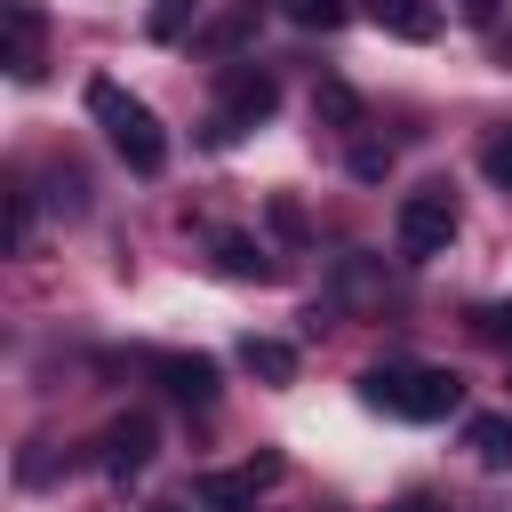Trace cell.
<instances>
[{
	"label": "cell",
	"instance_id": "obj_13",
	"mask_svg": "<svg viewBox=\"0 0 512 512\" xmlns=\"http://www.w3.org/2000/svg\"><path fill=\"white\" fill-rule=\"evenodd\" d=\"M32 224H40V200H32V184L16 176V184H8V248H16V256L32 248Z\"/></svg>",
	"mask_w": 512,
	"mask_h": 512
},
{
	"label": "cell",
	"instance_id": "obj_2",
	"mask_svg": "<svg viewBox=\"0 0 512 512\" xmlns=\"http://www.w3.org/2000/svg\"><path fill=\"white\" fill-rule=\"evenodd\" d=\"M88 112H96V128L112 136V152H120L136 176H160V168H168V136H160V120H152L144 96H128L120 80H88Z\"/></svg>",
	"mask_w": 512,
	"mask_h": 512
},
{
	"label": "cell",
	"instance_id": "obj_23",
	"mask_svg": "<svg viewBox=\"0 0 512 512\" xmlns=\"http://www.w3.org/2000/svg\"><path fill=\"white\" fill-rule=\"evenodd\" d=\"M280 472H288V456H256V464H248V480H256V488H272Z\"/></svg>",
	"mask_w": 512,
	"mask_h": 512
},
{
	"label": "cell",
	"instance_id": "obj_22",
	"mask_svg": "<svg viewBox=\"0 0 512 512\" xmlns=\"http://www.w3.org/2000/svg\"><path fill=\"white\" fill-rule=\"evenodd\" d=\"M272 224H280V232H288V240H304V208H296V200H288V192H280V200H272Z\"/></svg>",
	"mask_w": 512,
	"mask_h": 512
},
{
	"label": "cell",
	"instance_id": "obj_15",
	"mask_svg": "<svg viewBox=\"0 0 512 512\" xmlns=\"http://www.w3.org/2000/svg\"><path fill=\"white\" fill-rule=\"evenodd\" d=\"M312 112H320V120H336V128H360V96H352L344 80H320V96H312Z\"/></svg>",
	"mask_w": 512,
	"mask_h": 512
},
{
	"label": "cell",
	"instance_id": "obj_18",
	"mask_svg": "<svg viewBox=\"0 0 512 512\" xmlns=\"http://www.w3.org/2000/svg\"><path fill=\"white\" fill-rule=\"evenodd\" d=\"M192 16H200V0H152V40H184Z\"/></svg>",
	"mask_w": 512,
	"mask_h": 512
},
{
	"label": "cell",
	"instance_id": "obj_4",
	"mask_svg": "<svg viewBox=\"0 0 512 512\" xmlns=\"http://www.w3.org/2000/svg\"><path fill=\"white\" fill-rule=\"evenodd\" d=\"M272 104H280V80L264 72V64H240L232 80H224V104L208 112V152H224V144H240L256 120H272Z\"/></svg>",
	"mask_w": 512,
	"mask_h": 512
},
{
	"label": "cell",
	"instance_id": "obj_10",
	"mask_svg": "<svg viewBox=\"0 0 512 512\" xmlns=\"http://www.w3.org/2000/svg\"><path fill=\"white\" fill-rule=\"evenodd\" d=\"M192 504L200 512H256V480L248 472H200L192 480Z\"/></svg>",
	"mask_w": 512,
	"mask_h": 512
},
{
	"label": "cell",
	"instance_id": "obj_7",
	"mask_svg": "<svg viewBox=\"0 0 512 512\" xmlns=\"http://www.w3.org/2000/svg\"><path fill=\"white\" fill-rule=\"evenodd\" d=\"M40 40H48V16L32 8V0H8V72L16 80H40Z\"/></svg>",
	"mask_w": 512,
	"mask_h": 512
},
{
	"label": "cell",
	"instance_id": "obj_1",
	"mask_svg": "<svg viewBox=\"0 0 512 512\" xmlns=\"http://www.w3.org/2000/svg\"><path fill=\"white\" fill-rule=\"evenodd\" d=\"M360 400H368L376 416H400V424H440V416H456L464 384H456L448 368H408V360H392V368H368V376H360Z\"/></svg>",
	"mask_w": 512,
	"mask_h": 512
},
{
	"label": "cell",
	"instance_id": "obj_20",
	"mask_svg": "<svg viewBox=\"0 0 512 512\" xmlns=\"http://www.w3.org/2000/svg\"><path fill=\"white\" fill-rule=\"evenodd\" d=\"M56 208H64V216H80V208H88V184H80V168H56Z\"/></svg>",
	"mask_w": 512,
	"mask_h": 512
},
{
	"label": "cell",
	"instance_id": "obj_11",
	"mask_svg": "<svg viewBox=\"0 0 512 512\" xmlns=\"http://www.w3.org/2000/svg\"><path fill=\"white\" fill-rule=\"evenodd\" d=\"M240 368L264 376V384H296V344H280V336H240Z\"/></svg>",
	"mask_w": 512,
	"mask_h": 512
},
{
	"label": "cell",
	"instance_id": "obj_16",
	"mask_svg": "<svg viewBox=\"0 0 512 512\" xmlns=\"http://www.w3.org/2000/svg\"><path fill=\"white\" fill-rule=\"evenodd\" d=\"M472 336H480L488 352H512V304H480V312H472Z\"/></svg>",
	"mask_w": 512,
	"mask_h": 512
},
{
	"label": "cell",
	"instance_id": "obj_17",
	"mask_svg": "<svg viewBox=\"0 0 512 512\" xmlns=\"http://www.w3.org/2000/svg\"><path fill=\"white\" fill-rule=\"evenodd\" d=\"M352 176H360V184H384V176H392V144L360 136V144H352Z\"/></svg>",
	"mask_w": 512,
	"mask_h": 512
},
{
	"label": "cell",
	"instance_id": "obj_14",
	"mask_svg": "<svg viewBox=\"0 0 512 512\" xmlns=\"http://www.w3.org/2000/svg\"><path fill=\"white\" fill-rule=\"evenodd\" d=\"M288 8V24H304V32H336L344 16H352V0H280Z\"/></svg>",
	"mask_w": 512,
	"mask_h": 512
},
{
	"label": "cell",
	"instance_id": "obj_5",
	"mask_svg": "<svg viewBox=\"0 0 512 512\" xmlns=\"http://www.w3.org/2000/svg\"><path fill=\"white\" fill-rule=\"evenodd\" d=\"M152 456H160V424H152L144 408L112 416V424H104V440H96V464H104L112 480H136V472H144Z\"/></svg>",
	"mask_w": 512,
	"mask_h": 512
},
{
	"label": "cell",
	"instance_id": "obj_8",
	"mask_svg": "<svg viewBox=\"0 0 512 512\" xmlns=\"http://www.w3.org/2000/svg\"><path fill=\"white\" fill-rule=\"evenodd\" d=\"M360 16L376 32H392V40H432L440 32V8L432 0H360Z\"/></svg>",
	"mask_w": 512,
	"mask_h": 512
},
{
	"label": "cell",
	"instance_id": "obj_25",
	"mask_svg": "<svg viewBox=\"0 0 512 512\" xmlns=\"http://www.w3.org/2000/svg\"><path fill=\"white\" fill-rule=\"evenodd\" d=\"M392 512H432V504H424V496H408V504H392Z\"/></svg>",
	"mask_w": 512,
	"mask_h": 512
},
{
	"label": "cell",
	"instance_id": "obj_9",
	"mask_svg": "<svg viewBox=\"0 0 512 512\" xmlns=\"http://www.w3.org/2000/svg\"><path fill=\"white\" fill-rule=\"evenodd\" d=\"M464 448H472L488 472H512V416H504V408L472 416V424H464Z\"/></svg>",
	"mask_w": 512,
	"mask_h": 512
},
{
	"label": "cell",
	"instance_id": "obj_24",
	"mask_svg": "<svg viewBox=\"0 0 512 512\" xmlns=\"http://www.w3.org/2000/svg\"><path fill=\"white\" fill-rule=\"evenodd\" d=\"M464 16L472 24H496V0H464Z\"/></svg>",
	"mask_w": 512,
	"mask_h": 512
},
{
	"label": "cell",
	"instance_id": "obj_3",
	"mask_svg": "<svg viewBox=\"0 0 512 512\" xmlns=\"http://www.w3.org/2000/svg\"><path fill=\"white\" fill-rule=\"evenodd\" d=\"M448 240H456V200H448V184L408 192L400 216H392V248H400L408 264H432V256H448Z\"/></svg>",
	"mask_w": 512,
	"mask_h": 512
},
{
	"label": "cell",
	"instance_id": "obj_21",
	"mask_svg": "<svg viewBox=\"0 0 512 512\" xmlns=\"http://www.w3.org/2000/svg\"><path fill=\"white\" fill-rule=\"evenodd\" d=\"M240 40H248V16H224V24L200 32V48H240Z\"/></svg>",
	"mask_w": 512,
	"mask_h": 512
},
{
	"label": "cell",
	"instance_id": "obj_19",
	"mask_svg": "<svg viewBox=\"0 0 512 512\" xmlns=\"http://www.w3.org/2000/svg\"><path fill=\"white\" fill-rule=\"evenodd\" d=\"M480 168H488V184H504V192H512V128H496V136L480 144Z\"/></svg>",
	"mask_w": 512,
	"mask_h": 512
},
{
	"label": "cell",
	"instance_id": "obj_6",
	"mask_svg": "<svg viewBox=\"0 0 512 512\" xmlns=\"http://www.w3.org/2000/svg\"><path fill=\"white\" fill-rule=\"evenodd\" d=\"M144 376H160V392L184 408L216 400V360H200V352H144Z\"/></svg>",
	"mask_w": 512,
	"mask_h": 512
},
{
	"label": "cell",
	"instance_id": "obj_12",
	"mask_svg": "<svg viewBox=\"0 0 512 512\" xmlns=\"http://www.w3.org/2000/svg\"><path fill=\"white\" fill-rule=\"evenodd\" d=\"M216 272H224V280H272V256H264L248 232H216Z\"/></svg>",
	"mask_w": 512,
	"mask_h": 512
},
{
	"label": "cell",
	"instance_id": "obj_26",
	"mask_svg": "<svg viewBox=\"0 0 512 512\" xmlns=\"http://www.w3.org/2000/svg\"><path fill=\"white\" fill-rule=\"evenodd\" d=\"M160 512H168V504H160Z\"/></svg>",
	"mask_w": 512,
	"mask_h": 512
}]
</instances>
